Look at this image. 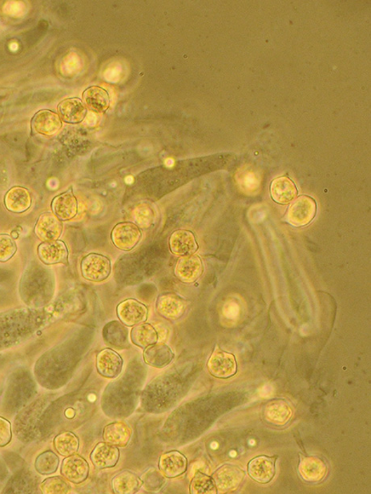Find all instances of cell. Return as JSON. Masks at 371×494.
<instances>
[{
  "label": "cell",
  "mask_w": 371,
  "mask_h": 494,
  "mask_svg": "<svg viewBox=\"0 0 371 494\" xmlns=\"http://www.w3.org/2000/svg\"><path fill=\"white\" fill-rule=\"evenodd\" d=\"M317 214L315 200L311 197L301 196L291 204L287 214V220L289 225L300 228L304 227L313 221Z\"/></svg>",
  "instance_id": "6da1fadb"
},
{
  "label": "cell",
  "mask_w": 371,
  "mask_h": 494,
  "mask_svg": "<svg viewBox=\"0 0 371 494\" xmlns=\"http://www.w3.org/2000/svg\"><path fill=\"white\" fill-rule=\"evenodd\" d=\"M81 267L83 278L94 282L106 280L111 273L110 261L98 254H91L85 256Z\"/></svg>",
  "instance_id": "7a4b0ae2"
},
{
  "label": "cell",
  "mask_w": 371,
  "mask_h": 494,
  "mask_svg": "<svg viewBox=\"0 0 371 494\" xmlns=\"http://www.w3.org/2000/svg\"><path fill=\"white\" fill-rule=\"evenodd\" d=\"M207 366L211 375L223 379L233 377L237 369L235 357L219 347L211 355Z\"/></svg>",
  "instance_id": "3957f363"
},
{
  "label": "cell",
  "mask_w": 371,
  "mask_h": 494,
  "mask_svg": "<svg viewBox=\"0 0 371 494\" xmlns=\"http://www.w3.org/2000/svg\"><path fill=\"white\" fill-rule=\"evenodd\" d=\"M141 238L140 228L132 222L119 223L112 231L113 245L123 251L132 250L139 243Z\"/></svg>",
  "instance_id": "277c9868"
},
{
  "label": "cell",
  "mask_w": 371,
  "mask_h": 494,
  "mask_svg": "<svg viewBox=\"0 0 371 494\" xmlns=\"http://www.w3.org/2000/svg\"><path fill=\"white\" fill-rule=\"evenodd\" d=\"M245 478L243 470L233 465L226 464L213 475L216 490L221 493L236 490Z\"/></svg>",
  "instance_id": "5b68a950"
},
{
  "label": "cell",
  "mask_w": 371,
  "mask_h": 494,
  "mask_svg": "<svg viewBox=\"0 0 371 494\" xmlns=\"http://www.w3.org/2000/svg\"><path fill=\"white\" fill-rule=\"evenodd\" d=\"M117 316L119 320L127 326H135L144 323L148 318V308L144 304L128 299L119 304L117 306Z\"/></svg>",
  "instance_id": "8992f818"
},
{
  "label": "cell",
  "mask_w": 371,
  "mask_h": 494,
  "mask_svg": "<svg viewBox=\"0 0 371 494\" xmlns=\"http://www.w3.org/2000/svg\"><path fill=\"white\" fill-rule=\"evenodd\" d=\"M203 264L198 256L190 255L180 258L176 264L174 273L176 277L182 282L190 284L195 282L203 273Z\"/></svg>",
  "instance_id": "52a82bcc"
},
{
  "label": "cell",
  "mask_w": 371,
  "mask_h": 494,
  "mask_svg": "<svg viewBox=\"0 0 371 494\" xmlns=\"http://www.w3.org/2000/svg\"><path fill=\"white\" fill-rule=\"evenodd\" d=\"M34 232L44 242L57 240L62 234L63 223L54 214L45 212L39 217Z\"/></svg>",
  "instance_id": "ba28073f"
},
{
  "label": "cell",
  "mask_w": 371,
  "mask_h": 494,
  "mask_svg": "<svg viewBox=\"0 0 371 494\" xmlns=\"http://www.w3.org/2000/svg\"><path fill=\"white\" fill-rule=\"evenodd\" d=\"M61 474L74 484L82 483L88 479L89 465L82 457L73 455L67 457L61 465Z\"/></svg>",
  "instance_id": "9c48e42d"
},
{
  "label": "cell",
  "mask_w": 371,
  "mask_h": 494,
  "mask_svg": "<svg viewBox=\"0 0 371 494\" xmlns=\"http://www.w3.org/2000/svg\"><path fill=\"white\" fill-rule=\"evenodd\" d=\"M39 260L47 266L67 264L68 250L64 241L54 240L43 242L38 246Z\"/></svg>",
  "instance_id": "30bf717a"
},
{
  "label": "cell",
  "mask_w": 371,
  "mask_h": 494,
  "mask_svg": "<svg viewBox=\"0 0 371 494\" xmlns=\"http://www.w3.org/2000/svg\"><path fill=\"white\" fill-rule=\"evenodd\" d=\"M250 478L261 484L269 483L275 474V458L266 456L255 457L249 462Z\"/></svg>",
  "instance_id": "8fae6325"
},
{
  "label": "cell",
  "mask_w": 371,
  "mask_h": 494,
  "mask_svg": "<svg viewBox=\"0 0 371 494\" xmlns=\"http://www.w3.org/2000/svg\"><path fill=\"white\" fill-rule=\"evenodd\" d=\"M123 360L110 349L102 350L96 358V368L100 375L108 378L117 377L122 372Z\"/></svg>",
  "instance_id": "7c38bea8"
},
{
  "label": "cell",
  "mask_w": 371,
  "mask_h": 494,
  "mask_svg": "<svg viewBox=\"0 0 371 494\" xmlns=\"http://www.w3.org/2000/svg\"><path fill=\"white\" fill-rule=\"evenodd\" d=\"M169 248L174 255L185 256L195 254L198 245L192 232L180 229L171 235Z\"/></svg>",
  "instance_id": "4fadbf2b"
},
{
  "label": "cell",
  "mask_w": 371,
  "mask_h": 494,
  "mask_svg": "<svg viewBox=\"0 0 371 494\" xmlns=\"http://www.w3.org/2000/svg\"><path fill=\"white\" fill-rule=\"evenodd\" d=\"M51 209L61 221L73 219L78 212V202L72 189L56 197L51 202Z\"/></svg>",
  "instance_id": "5bb4252c"
},
{
  "label": "cell",
  "mask_w": 371,
  "mask_h": 494,
  "mask_svg": "<svg viewBox=\"0 0 371 494\" xmlns=\"http://www.w3.org/2000/svg\"><path fill=\"white\" fill-rule=\"evenodd\" d=\"M299 470L302 479L312 483L321 481L327 474V464L317 457L300 456Z\"/></svg>",
  "instance_id": "9a60e30c"
},
{
  "label": "cell",
  "mask_w": 371,
  "mask_h": 494,
  "mask_svg": "<svg viewBox=\"0 0 371 494\" xmlns=\"http://www.w3.org/2000/svg\"><path fill=\"white\" fill-rule=\"evenodd\" d=\"M162 474L167 479H174L183 474L187 469V459L178 451L164 453L159 462Z\"/></svg>",
  "instance_id": "2e32d148"
},
{
  "label": "cell",
  "mask_w": 371,
  "mask_h": 494,
  "mask_svg": "<svg viewBox=\"0 0 371 494\" xmlns=\"http://www.w3.org/2000/svg\"><path fill=\"white\" fill-rule=\"evenodd\" d=\"M32 126L37 134L51 136L61 129L62 122L58 114L50 110H41L32 118Z\"/></svg>",
  "instance_id": "e0dca14e"
},
{
  "label": "cell",
  "mask_w": 371,
  "mask_h": 494,
  "mask_svg": "<svg viewBox=\"0 0 371 494\" xmlns=\"http://www.w3.org/2000/svg\"><path fill=\"white\" fill-rule=\"evenodd\" d=\"M90 458L97 469L111 468L117 464L119 458V451L115 446L101 442L95 447Z\"/></svg>",
  "instance_id": "ac0fdd59"
},
{
  "label": "cell",
  "mask_w": 371,
  "mask_h": 494,
  "mask_svg": "<svg viewBox=\"0 0 371 494\" xmlns=\"http://www.w3.org/2000/svg\"><path fill=\"white\" fill-rule=\"evenodd\" d=\"M32 203L31 194L25 188L14 187L5 195L6 209L13 214H22L30 209Z\"/></svg>",
  "instance_id": "d6986e66"
},
{
  "label": "cell",
  "mask_w": 371,
  "mask_h": 494,
  "mask_svg": "<svg viewBox=\"0 0 371 494\" xmlns=\"http://www.w3.org/2000/svg\"><path fill=\"white\" fill-rule=\"evenodd\" d=\"M186 302L174 295H163L158 298L157 310L160 315L168 320H178L184 314Z\"/></svg>",
  "instance_id": "ffe728a7"
},
{
  "label": "cell",
  "mask_w": 371,
  "mask_h": 494,
  "mask_svg": "<svg viewBox=\"0 0 371 494\" xmlns=\"http://www.w3.org/2000/svg\"><path fill=\"white\" fill-rule=\"evenodd\" d=\"M59 116L67 124H79L83 122L87 114L84 103L77 98L66 99L58 105Z\"/></svg>",
  "instance_id": "44dd1931"
},
{
  "label": "cell",
  "mask_w": 371,
  "mask_h": 494,
  "mask_svg": "<svg viewBox=\"0 0 371 494\" xmlns=\"http://www.w3.org/2000/svg\"><path fill=\"white\" fill-rule=\"evenodd\" d=\"M85 107L95 113H104L110 105V97L108 91L98 86H93L83 93Z\"/></svg>",
  "instance_id": "7402d4cb"
},
{
  "label": "cell",
  "mask_w": 371,
  "mask_h": 494,
  "mask_svg": "<svg viewBox=\"0 0 371 494\" xmlns=\"http://www.w3.org/2000/svg\"><path fill=\"white\" fill-rule=\"evenodd\" d=\"M271 197L276 203L287 204L298 194L294 183L287 176H281L273 180L271 186Z\"/></svg>",
  "instance_id": "603a6c76"
},
{
  "label": "cell",
  "mask_w": 371,
  "mask_h": 494,
  "mask_svg": "<svg viewBox=\"0 0 371 494\" xmlns=\"http://www.w3.org/2000/svg\"><path fill=\"white\" fill-rule=\"evenodd\" d=\"M174 358L173 350L167 344H154L152 346L145 349L144 352V360L148 365L162 369L167 366Z\"/></svg>",
  "instance_id": "cb8c5ba5"
},
{
  "label": "cell",
  "mask_w": 371,
  "mask_h": 494,
  "mask_svg": "<svg viewBox=\"0 0 371 494\" xmlns=\"http://www.w3.org/2000/svg\"><path fill=\"white\" fill-rule=\"evenodd\" d=\"M132 436V430L123 422H114L105 427L104 440L108 444L124 447L127 446Z\"/></svg>",
  "instance_id": "d4e9b609"
},
{
  "label": "cell",
  "mask_w": 371,
  "mask_h": 494,
  "mask_svg": "<svg viewBox=\"0 0 371 494\" xmlns=\"http://www.w3.org/2000/svg\"><path fill=\"white\" fill-rule=\"evenodd\" d=\"M264 415L268 422L284 426L292 417V410L285 401H273L266 406Z\"/></svg>",
  "instance_id": "484cf974"
},
{
  "label": "cell",
  "mask_w": 371,
  "mask_h": 494,
  "mask_svg": "<svg viewBox=\"0 0 371 494\" xmlns=\"http://www.w3.org/2000/svg\"><path fill=\"white\" fill-rule=\"evenodd\" d=\"M142 485V481L130 471H123L118 474L112 481L113 491L118 494H133L138 492Z\"/></svg>",
  "instance_id": "4316f807"
},
{
  "label": "cell",
  "mask_w": 371,
  "mask_h": 494,
  "mask_svg": "<svg viewBox=\"0 0 371 494\" xmlns=\"http://www.w3.org/2000/svg\"><path fill=\"white\" fill-rule=\"evenodd\" d=\"M103 336L105 341L112 347L123 348L129 344L128 330L118 321H112L106 325Z\"/></svg>",
  "instance_id": "83f0119b"
},
{
  "label": "cell",
  "mask_w": 371,
  "mask_h": 494,
  "mask_svg": "<svg viewBox=\"0 0 371 494\" xmlns=\"http://www.w3.org/2000/svg\"><path fill=\"white\" fill-rule=\"evenodd\" d=\"M131 339L136 346L146 349L157 342L158 333L151 325L141 323L135 325L131 332Z\"/></svg>",
  "instance_id": "f1b7e54d"
},
{
  "label": "cell",
  "mask_w": 371,
  "mask_h": 494,
  "mask_svg": "<svg viewBox=\"0 0 371 494\" xmlns=\"http://www.w3.org/2000/svg\"><path fill=\"white\" fill-rule=\"evenodd\" d=\"M54 446L57 453L63 457H70L79 450V441L72 432H64L57 435L54 439Z\"/></svg>",
  "instance_id": "f546056e"
},
{
  "label": "cell",
  "mask_w": 371,
  "mask_h": 494,
  "mask_svg": "<svg viewBox=\"0 0 371 494\" xmlns=\"http://www.w3.org/2000/svg\"><path fill=\"white\" fill-rule=\"evenodd\" d=\"M236 179L240 188L245 194H253L260 187L261 179L258 172L250 169L239 171Z\"/></svg>",
  "instance_id": "4dcf8cb0"
},
{
  "label": "cell",
  "mask_w": 371,
  "mask_h": 494,
  "mask_svg": "<svg viewBox=\"0 0 371 494\" xmlns=\"http://www.w3.org/2000/svg\"><path fill=\"white\" fill-rule=\"evenodd\" d=\"M60 459L53 451H46L39 455L35 462V468L39 474L50 475L56 472Z\"/></svg>",
  "instance_id": "1f68e13d"
},
{
  "label": "cell",
  "mask_w": 371,
  "mask_h": 494,
  "mask_svg": "<svg viewBox=\"0 0 371 494\" xmlns=\"http://www.w3.org/2000/svg\"><path fill=\"white\" fill-rule=\"evenodd\" d=\"M216 490L214 481L210 476L201 472H197L192 480L190 493L192 494H216Z\"/></svg>",
  "instance_id": "d6a6232c"
},
{
  "label": "cell",
  "mask_w": 371,
  "mask_h": 494,
  "mask_svg": "<svg viewBox=\"0 0 371 494\" xmlns=\"http://www.w3.org/2000/svg\"><path fill=\"white\" fill-rule=\"evenodd\" d=\"M41 490L44 494H66L70 492L71 486L60 476H51L42 482Z\"/></svg>",
  "instance_id": "836d02e7"
},
{
  "label": "cell",
  "mask_w": 371,
  "mask_h": 494,
  "mask_svg": "<svg viewBox=\"0 0 371 494\" xmlns=\"http://www.w3.org/2000/svg\"><path fill=\"white\" fill-rule=\"evenodd\" d=\"M17 246L13 237L8 234H0V262H7L13 258Z\"/></svg>",
  "instance_id": "e575fe53"
},
{
  "label": "cell",
  "mask_w": 371,
  "mask_h": 494,
  "mask_svg": "<svg viewBox=\"0 0 371 494\" xmlns=\"http://www.w3.org/2000/svg\"><path fill=\"white\" fill-rule=\"evenodd\" d=\"M13 438L11 424L7 419L0 417V447H4L10 443Z\"/></svg>",
  "instance_id": "d590c367"
},
{
  "label": "cell",
  "mask_w": 371,
  "mask_h": 494,
  "mask_svg": "<svg viewBox=\"0 0 371 494\" xmlns=\"http://www.w3.org/2000/svg\"><path fill=\"white\" fill-rule=\"evenodd\" d=\"M135 214L136 221L142 226H145V223H150L152 220L151 212L145 207H140L138 209L136 210Z\"/></svg>",
  "instance_id": "8d00e7d4"
},
{
  "label": "cell",
  "mask_w": 371,
  "mask_h": 494,
  "mask_svg": "<svg viewBox=\"0 0 371 494\" xmlns=\"http://www.w3.org/2000/svg\"><path fill=\"white\" fill-rule=\"evenodd\" d=\"M18 237H19L18 233H15V232H13V238H14V239H15V238H18Z\"/></svg>",
  "instance_id": "74e56055"
}]
</instances>
